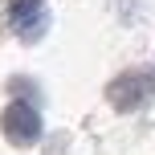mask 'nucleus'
<instances>
[{"instance_id": "nucleus-1", "label": "nucleus", "mask_w": 155, "mask_h": 155, "mask_svg": "<svg viewBox=\"0 0 155 155\" xmlns=\"http://www.w3.org/2000/svg\"><path fill=\"white\" fill-rule=\"evenodd\" d=\"M151 98H155V74H143V70H127L106 86V102L114 110H123V114L147 106Z\"/></svg>"}, {"instance_id": "nucleus-2", "label": "nucleus", "mask_w": 155, "mask_h": 155, "mask_svg": "<svg viewBox=\"0 0 155 155\" xmlns=\"http://www.w3.org/2000/svg\"><path fill=\"white\" fill-rule=\"evenodd\" d=\"M0 131H4V139L12 143V147H33V143L41 139L37 106H29V102H8L4 114H0Z\"/></svg>"}, {"instance_id": "nucleus-3", "label": "nucleus", "mask_w": 155, "mask_h": 155, "mask_svg": "<svg viewBox=\"0 0 155 155\" xmlns=\"http://www.w3.org/2000/svg\"><path fill=\"white\" fill-rule=\"evenodd\" d=\"M4 21H8V29H12L21 41H29V45L41 41L45 29H49V12H45L41 0H12L8 12H4Z\"/></svg>"}]
</instances>
